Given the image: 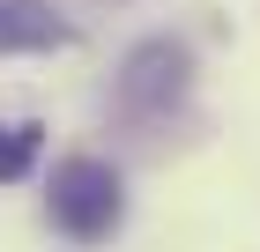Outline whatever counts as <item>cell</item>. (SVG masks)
Returning a JSON list of instances; mask_svg holds the SVG:
<instances>
[{
    "mask_svg": "<svg viewBox=\"0 0 260 252\" xmlns=\"http://www.w3.org/2000/svg\"><path fill=\"white\" fill-rule=\"evenodd\" d=\"M119 215H126V178L112 171L104 156H67V163H52V223H60L75 245L112 237Z\"/></svg>",
    "mask_w": 260,
    "mask_h": 252,
    "instance_id": "obj_1",
    "label": "cell"
},
{
    "mask_svg": "<svg viewBox=\"0 0 260 252\" xmlns=\"http://www.w3.org/2000/svg\"><path fill=\"white\" fill-rule=\"evenodd\" d=\"M186 89H193V52L179 38H141L119 67V104L134 119H164L171 104H186Z\"/></svg>",
    "mask_w": 260,
    "mask_h": 252,
    "instance_id": "obj_2",
    "label": "cell"
},
{
    "mask_svg": "<svg viewBox=\"0 0 260 252\" xmlns=\"http://www.w3.org/2000/svg\"><path fill=\"white\" fill-rule=\"evenodd\" d=\"M75 30L60 22V8L52 0H0V59L8 52H52V45H67Z\"/></svg>",
    "mask_w": 260,
    "mask_h": 252,
    "instance_id": "obj_3",
    "label": "cell"
},
{
    "mask_svg": "<svg viewBox=\"0 0 260 252\" xmlns=\"http://www.w3.org/2000/svg\"><path fill=\"white\" fill-rule=\"evenodd\" d=\"M38 149H45V126H38V119H0V186L30 178Z\"/></svg>",
    "mask_w": 260,
    "mask_h": 252,
    "instance_id": "obj_4",
    "label": "cell"
}]
</instances>
